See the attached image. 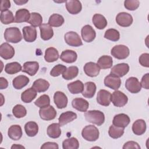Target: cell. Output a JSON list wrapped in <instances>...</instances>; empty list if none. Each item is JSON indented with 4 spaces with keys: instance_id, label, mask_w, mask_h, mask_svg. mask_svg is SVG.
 <instances>
[{
    "instance_id": "cell-1",
    "label": "cell",
    "mask_w": 149,
    "mask_h": 149,
    "mask_svg": "<svg viewBox=\"0 0 149 149\" xmlns=\"http://www.w3.org/2000/svg\"><path fill=\"white\" fill-rule=\"evenodd\" d=\"M86 120L97 126L102 125L105 121L104 113L98 110H91L85 112Z\"/></svg>"
},
{
    "instance_id": "cell-2",
    "label": "cell",
    "mask_w": 149,
    "mask_h": 149,
    "mask_svg": "<svg viewBox=\"0 0 149 149\" xmlns=\"http://www.w3.org/2000/svg\"><path fill=\"white\" fill-rule=\"evenodd\" d=\"M4 38L7 42L17 43L22 40V36L17 27H9L5 30Z\"/></svg>"
},
{
    "instance_id": "cell-3",
    "label": "cell",
    "mask_w": 149,
    "mask_h": 149,
    "mask_svg": "<svg viewBox=\"0 0 149 149\" xmlns=\"http://www.w3.org/2000/svg\"><path fill=\"white\" fill-rule=\"evenodd\" d=\"M99 130L94 125H89L85 126L81 132L83 138L88 141H95L99 137Z\"/></svg>"
},
{
    "instance_id": "cell-4",
    "label": "cell",
    "mask_w": 149,
    "mask_h": 149,
    "mask_svg": "<svg viewBox=\"0 0 149 149\" xmlns=\"http://www.w3.org/2000/svg\"><path fill=\"white\" fill-rule=\"evenodd\" d=\"M112 56L118 59H124L128 57L130 54L129 48L124 45H116L114 46L111 51Z\"/></svg>"
},
{
    "instance_id": "cell-5",
    "label": "cell",
    "mask_w": 149,
    "mask_h": 149,
    "mask_svg": "<svg viewBox=\"0 0 149 149\" xmlns=\"http://www.w3.org/2000/svg\"><path fill=\"white\" fill-rule=\"evenodd\" d=\"M111 101L114 106L116 107H122L127 104L128 98L127 95L122 91L115 90L111 95Z\"/></svg>"
},
{
    "instance_id": "cell-6",
    "label": "cell",
    "mask_w": 149,
    "mask_h": 149,
    "mask_svg": "<svg viewBox=\"0 0 149 149\" xmlns=\"http://www.w3.org/2000/svg\"><path fill=\"white\" fill-rule=\"evenodd\" d=\"M64 39L66 43L72 47H79L83 45L79 35L74 31L67 32L65 34Z\"/></svg>"
},
{
    "instance_id": "cell-7",
    "label": "cell",
    "mask_w": 149,
    "mask_h": 149,
    "mask_svg": "<svg viewBox=\"0 0 149 149\" xmlns=\"http://www.w3.org/2000/svg\"><path fill=\"white\" fill-rule=\"evenodd\" d=\"M39 115L41 119L42 120H51L55 118L56 111L52 106L48 105L40 108L39 110Z\"/></svg>"
},
{
    "instance_id": "cell-8",
    "label": "cell",
    "mask_w": 149,
    "mask_h": 149,
    "mask_svg": "<svg viewBox=\"0 0 149 149\" xmlns=\"http://www.w3.org/2000/svg\"><path fill=\"white\" fill-rule=\"evenodd\" d=\"M126 88L131 93L136 94L140 91L141 86L138 79L135 77L128 78L125 82Z\"/></svg>"
},
{
    "instance_id": "cell-9",
    "label": "cell",
    "mask_w": 149,
    "mask_h": 149,
    "mask_svg": "<svg viewBox=\"0 0 149 149\" xmlns=\"http://www.w3.org/2000/svg\"><path fill=\"white\" fill-rule=\"evenodd\" d=\"M116 23L122 27H129L133 23V17L128 13L122 12L119 13L116 16Z\"/></svg>"
},
{
    "instance_id": "cell-10",
    "label": "cell",
    "mask_w": 149,
    "mask_h": 149,
    "mask_svg": "<svg viewBox=\"0 0 149 149\" xmlns=\"http://www.w3.org/2000/svg\"><path fill=\"white\" fill-rule=\"evenodd\" d=\"M129 70V65L126 63H121L113 66L111 70L110 74L118 77H122L126 75Z\"/></svg>"
},
{
    "instance_id": "cell-11",
    "label": "cell",
    "mask_w": 149,
    "mask_h": 149,
    "mask_svg": "<svg viewBox=\"0 0 149 149\" xmlns=\"http://www.w3.org/2000/svg\"><path fill=\"white\" fill-rule=\"evenodd\" d=\"M81 35L85 42H91L95 39L96 33L94 29L90 25H85L81 30Z\"/></svg>"
},
{
    "instance_id": "cell-12",
    "label": "cell",
    "mask_w": 149,
    "mask_h": 149,
    "mask_svg": "<svg viewBox=\"0 0 149 149\" xmlns=\"http://www.w3.org/2000/svg\"><path fill=\"white\" fill-rule=\"evenodd\" d=\"M104 83L106 87L117 90L121 85V80L119 77L109 74L105 77Z\"/></svg>"
},
{
    "instance_id": "cell-13",
    "label": "cell",
    "mask_w": 149,
    "mask_h": 149,
    "mask_svg": "<svg viewBox=\"0 0 149 149\" xmlns=\"http://www.w3.org/2000/svg\"><path fill=\"white\" fill-rule=\"evenodd\" d=\"M15 49L8 42H4L0 46V56L4 59H9L13 57Z\"/></svg>"
},
{
    "instance_id": "cell-14",
    "label": "cell",
    "mask_w": 149,
    "mask_h": 149,
    "mask_svg": "<svg viewBox=\"0 0 149 149\" xmlns=\"http://www.w3.org/2000/svg\"><path fill=\"white\" fill-rule=\"evenodd\" d=\"M130 122L129 116L125 113H119L116 115L112 120L114 126L125 128L127 126Z\"/></svg>"
},
{
    "instance_id": "cell-15",
    "label": "cell",
    "mask_w": 149,
    "mask_h": 149,
    "mask_svg": "<svg viewBox=\"0 0 149 149\" xmlns=\"http://www.w3.org/2000/svg\"><path fill=\"white\" fill-rule=\"evenodd\" d=\"M111 93L107 90L102 89L100 90L97 93V101L99 104L102 106L107 107L111 103Z\"/></svg>"
},
{
    "instance_id": "cell-16",
    "label": "cell",
    "mask_w": 149,
    "mask_h": 149,
    "mask_svg": "<svg viewBox=\"0 0 149 149\" xmlns=\"http://www.w3.org/2000/svg\"><path fill=\"white\" fill-rule=\"evenodd\" d=\"M83 69L86 74L91 77L97 76L100 72V68L98 65L93 62L86 63L84 66Z\"/></svg>"
},
{
    "instance_id": "cell-17",
    "label": "cell",
    "mask_w": 149,
    "mask_h": 149,
    "mask_svg": "<svg viewBox=\"0 0 149 149\" xmlns=\"http://www.w3.org/2000/svg\"><path fill=\"white\" fill-rule=\"evenodd\" d=\"M54 101L56 107L63 109L66 107L68 104V98L65 94L62 91H56L54 95Z\"/></svg>"
},
{
    "instance_id": "cell-18",
    "label": "cell",
    "mask_w": 149,
    "mask_h": 149,
    "mask_svg": "<svg viewBox=\"0 0 149 149\" xmlns=\"http://www.w3.org/2000/svg\"><path fill=\"white\" fill-rule=\"evenodd\" d=\"M24 40L28 42H34L37 38V30L34 27L25 26L23 28Z\"/></svg>"
},
{
    "instance_id": "cell-19",
    "label": "cell",
    "mask_w": 149,
    "mask_h": 149,
    "mask_svg": "<svg viewBox=\"0 0 149 149\" xmlns=\"http://www.w3.org/2000/svg\"><path fill=\"white\" fill-rule=\"evenodd\" d=\"M66 8L69 13L72 15H76L81 10L82 5L79 1L69 0L66 1Z\"/></svg>"
},
{
    "instance_id": "cell-20",
    "label": "cell",
    "mask_w": 149,
    "mask_h": 149,
    "mask_svg": "<svg viewBox=\"0 0 149 149\" xmlns=\"http://www.w3.org/2000/svg\"><path fill=\"white\" fill-rule=\"evenodd\" d=\"M73 108L80 112H86L89 107L88 102L82 98H76L72 101Z\"/></svg>"
},
{
    "instance_id": "cell-21",
    "label": "cell",
    "mask_w": 149,
    "mask_h": 149,
    "mask_svg": "<svg viewBox=\"0 0 149 149\" xmlns=\"http://www.w3.org/2000/svg\"><path fill=\"white\" fill-rule=\"evenodd\" d=\"M77 118V114L72 111H66L61 114L58 118L59 124L61 126L72 122Z\"/></svg>"
},
{
    "instance_id": "cell-22",
    "label": "cell",
    "mask_w": 149,
    "mask_h": 149,
    "mask_svg": "<svg viewBox=\"0 0 149 149\" xmlns=\"http://www.w3.org/2000/svg\"><path fill=\"white\" fill-rule=\"evenodd\" d=\"M39 69V63L37 62H26L23 64L22 72L32 76L36 74Z\"/></svg>"
},
{
    "instance_id": "cell-23",
    "label": "cell",
    "mask_w": 149,
    "mask_h": 149,
    "mask_svg": "<svg viewBox=\"0 0 149 149\" xmlns=\"http://www.w3.org/2000/svg\"><path fill=\"white\" fill-rule=\"evenodd\" d=\"M60 58L64 62L71 63L74 62L76 61L77 58V53L73 50L66 49L62 51L61 54Z\"/></svg>"
},
{
    "instance_id": "cell-24",
    "label": "cell",
    "mask_w": 149,
    "mask_h": 149,
    "mask_svg": "<svg viewBox=\"0 0 149 149\" xmlns=\"http://www.w3.org/2000/svg\"><path fill=\"white\" fill-rule=\"evenodd\" d=\"M146 127V123L144 120L137 119L132 125V131L134 134L140 136L145 133Z\"/></svg>"
},
{
    "instance_id": "cell-25",
    "label": "cell",
    "mask_w": 149,
    "mask_h": 149,
    "mask_svg": "<svg viewBox=\"0 0 149 149\" xmlns=\"http://www.w3.org/2000/svg\"><path fill=\"white\" fill-rule=\"evenodd\" d=\"M96 85L94 82L88 81L84 85L82 95L85 98H91L94 95L96 91Z\"/></svg>"
},
{
    "instance_id": "cell-26",
    "label": "cell",
    "mask_w": 149,
    "mask_h": 149,
    "mask_svg": "<svg viewBox=\"0 0 149 149\" xmlns=\"http://www.w3.org/2000/svg\"><path fill=\"white\" fill-rule=\"evenodd\" d=\"M41 38L43 40H50L54 36V31L52 27L48 24H42L40 26Z\"/></svg>"
},
{
    "instance_id": "cell-27",
    "label": "cell",
    "mask_w": 149,
    "mask_h": 149,
    "mask_svg": "<svg viewBox=\"0 0 149 149\" xmlns=\"http://www.w3.org/2000/svg\"><path fill=\"white\" fill-rule=\"evenodd\" d=\"M22 130L18 125H12L8 129V135L13 140H19L22 136Z\"/></svg>"
},
{
    "instance_id": "cell-28",
    "label": "cell",
    "mask_w": 149,
    "mask_h": 149,
    "mask_svg": "<svg viewBox=\"0 0 149 149\" xmlns=\"http://www.w3.org/2000/svg\"><path fill=\"white\" fill-rule=\"evenodd\" d=\"M49 87V83L48 81L42 79H38L34 81L31 87L37 92L42 93L46 91L48 89Z\"/></svg>"
},
{
    "instance_id": "cell-29",
    "label": "cell",
    "mask_w": 149,
    "mask_h": 149,
    "mask_svg": "<svg viewBox=\"0 0 149 149\" xmlns=\"http://www.w3.org/2000/svg\"><path fill=\"white\" fill-rule=\"evenodd\" d=\"M92 22L95 27L99 30L104 29L108 24L106 18L103 15L98 13H96L93 16Z\"/></svg>"
},
{
    "instance_id": "cell-30",
    "label": "cell",
    "mask_w": 149,
    "mask_h": 149,
    "mask_svg": "<svg viewBox=\"0 0 149 149\" xmlns=\"http://www.w3.org/2000/svg\"><path fill=\"white\" fill-rule=\"evenodd\" d=\"M59 123H53L49 125L47 130L48 136L52 139H56L60 137L61 134V130Z\"/></svg>"
},
{
    "instance_id": "cell-31",
    "label": "cell",
    "mask_w": 149,
    "mask_h": 149,
    "mask_svg": "<svg viewBox=\"0 0 149 149\" xmlns=\"http://www.w3.org/2000/svg\"><path fill=\"white\" fill-rule=\"evenodd\" d=\"M30 13L29 11L26 9H20L17 10L15 13V20L16 23H22L27 22L29 20Z\"/></svg>"
},
{
    "instance_id": "cell-32",
    "label": "cell",
    "mask_w": 149,
    "mask_h": 149,
    "mask_svg": "<svg viewBox=\"0 0 149 149\" xmlns=\"http://www.w3.org/2000/svg\"><path fill=\"white\" fill-rule=\"evenodd\" d=\"M29 79L24 75H19L16 77L12 81V84L15 88L20 90L25 87L29 83Z\"/></svg>"
},
{
    "instance_id": "cell-33",
    "label": "cell",
    "mask_w": 149,
    "mask_h": 149,
    "mask_svg": "<svg viewBox=\"0 0 149 149\" xmlns=\"http://www.w3.org/2000/svg\"><path fill=\"white\" fill-rule=\"evenodd\" d=\"M59 58L58 50L54 47L48 48L45 51L44 59L48 62H54Z\"/></svg>"
},
{
    "instance_id": "cell-34",
    "label": "cell",
    "mask_w": 149,
    "mask_h": 149,
    "mask_svg": "<svg viewBox=\"0 0 149 149\" xmlns=\"http://www.w3.org/2000/svg\"><path fill=\"white\" fill-rule=\"evenodd\" d=\"M37 96V91L32 87L29 88L21 94V100L24 103L31 102Z\"/></svg>"
},
{
    "instance_id": "cell-35",
    "label": "cell",
    "mask_w": 149,
    "mask_h": 149,
    "mask_svg": "<svg viewBox=\"0 0 149 149\" xmlns=\"http://www.w3.org/2000/svg\"><path fill=\"white\" fill-rule=\"evenodd\" d=\"M24 130L28 136L34 137L38 133V126L36 122L30 121L25 124Z\"/></svg>"
},
{
    "instance_id": "cell-36",
    "label": "cell",
    "mask_w": 149,
    "mask_h": 149,
    "mask_svg": "<svg viewBox=\"0 0 149 149\" xmlns=\"http://www.w3.org/2000/svg\"><path fill=\"white\" fill-rule=\"evenodd\" d=\"M100 69H106L111 68L113 64V60L111 56L108 55L101 56L97 61V63Z\"/></svg>"
},
{
    "instance_id": "cell-37",
    "label": "cell",
    "mask_w": 149,
    "mask_h": 149,
    "mask_svg": "<svg viewBox=\"0 0 149 149\" xmlns=\"http://www.w3.org/2000/svg\"><path fill=\"white\" fill-rule=\"evenodd\" d=\"M84 88V84L80 80H76L68 84V88L70 93L73 94L82 93Z\"/></svg>"
},
{
    "instance_id": "cell-38",
    "label": "cell",
    "mask_w": 149,
    "mask_h": 149,
    "mask_svg": "<svg viewBox=\"0 0 149 149\" xmlns=\"http://www.w3.org/2000/svg\"><path fill=\"white\" fill-rule=\"evenodd\" d=\"M64 18L63 17L57 13L52 14L49 18L48 24L51 27H60L64 23Z\"/></svg>"
},
{
    "instance_id": "cell-39",
    "label": "cell",
    "mask_w": 149,
    "mask_h": 149,
    "mask_svg": "<svg viewBox=\"0 0 149 149\" xmlns=\"http://www.w3.org/2000/svg\"><path fill=\"white\" fill-rule=\"evenodd\" d=\"M79 73V69L77 66H72L66 68L62 74V77L67 80H72L75 78Z\"/></svg>"
},
{
    "instance_id": "cell-40",
    "label": "cell",
    "mask_w": 149,
    "mask_h": 149,
    "mask_svg": "<svg viewBox=\"0 0 149 149\" xmlns=\"http://www.w3.org/2000/svg\"><path fill=\"white\" fill-rule=\"evenodd\" d=\"M22 70L21 65L17 62L8 63L5 65V71L9 74H14Z\"/></svg>"
},
{
    "instance_id": "cell-41",
    "label": "cell",
    "mask_w": 149,
    "mask_h": 149,
    "mask_svg": "<svg viewBox=\"0 0 149 149\" xmlns=\"http://www.w3.org/2000/svg\"><path fill=\"white\" fill-rule=\"evenodd\" d=\"M79 147V143L75 137L66 139L62 142V148L63 149H77Z\"/></svg>"
},
{
    "instance_id": "cell-42",
    "label": "cell",
    "mask_w": 149,
    "mask_h": 149,
    "mask_svg": "<svg viewBox=\"0 0 149 149\" xmlns=\"http://www.w3.org/2000/svg\"><path fill=\"white\" fill-rule=\"evenodd\" d=\"M42 16L36 12H33L30 13V16L27 23L30 24L33 27L40 26L42 24Z\"/></svg>"
},
{
    "instance_id": "cell-43",
    "label": "cell",
    "mask_w": 149,
    "mask_h": 149,
    "mask_svg": "<svg viewBox=\"0 0 149 149\" xmlns=\"http://www.w3.org/2000/svg\"><path fill=\"white\" fill-rule=\"evenodd\" d=\"M15 17L13 13L9 10H7L1 13V22L4 24H9L15 22Z\"/></svg>"
},
{
    "instance_id": "cell-44",
    "label": "cell",
    "mask_w": 149,
    "mask_h": 149,
    "mask_svg": "<svg viewBox=\"0 0 149 149\" xmlns=\"http://www.w3.org/2000/svg\"><path fill=\"white\" fill-rule=\"evenodd\" d=\"M124 133V128L111 125L108 130L109 136L112 139H118L122 136Z\"/></svg>"
},
{
    "instance_id": "cell-45",
    "label": "cell",
    "mask_w": 149,
    "mask_h": 149,
    "mask_svg": "<svg viewBox=\"0 0 149 149\" xmlns=\"http://www.w3.org/2000/svg\"><path fill=\"white\" fill-rule=\"evenodd\" d=\"M104 38L112 41H117L120 38L119 32L114 29H109L106 30Z\"/></svg>"
},
{
    "instance_id": "cell-46",
    "label": "cell",
    "mask_w": 149,
    "mask_h": 149,
    "mask_svg": "<svg viewBox=\"0 0 149 149\" xmlns=\"http://www.w3.org/2000/svg\"><path fill=\"white\" fill-rule=\"evenodd\" d=\"M12 113L16 118H21L26 115L27 111L23 105L21 104H17L13 108Z\"/></svg>"
},
{
    "instance_id": "cell-47",
    "label": "cell",
    "mask_w": 149,
    "mask_h": 149,
    "mask_svg": "<svg viewBox=\"0 0 149 149\" xmlns=\"http://www.w3.org/2000/svg\"><path fill=\"white\" fill-rule=\"evenodd\" d=\"M50 98L47 94H43L38 98L34 102V104L38 107L41 108L49 105Z\"/></svg>"
},
{
    "instance_id": "cell-48",
    "label": "cell",
    "mask_w": 149,
    "mask_h": 149,
    "mask_svg": "<svg viewBox=\"0 0 149 149\" xmlns=\"http://www.w3.org/2000/svg\"><path fill=\"white\" fill-rule=\"evenodd\" d=\"M66 67L65 65L58 64L55 66L50 72V75L53 77H57L61 74H62L66 70Z\"/></svg>"
},
{
    "instance_id": "cell-49",
    "label": "cell",
    "mask_w": 149,
    "mask_h": 149,
    "mask_svg": "<svg viewBox=\"0 0 149 149\" xmlns=\"http://www.w3.org/2000/svg\"><path fill=\"white\" fill-rule=\"evenodd\" d=\"M140 5V2L137 0H126L124 2V6L126 9L129 10L137 9Z\"/></svg>"
},
{
    "instance_id": "cell-50",
    "label": "cell",
    "mask_w": 149,
    "mask_h": 149,
    "mask_svg": "<svg viewBox=\"0 0 149 149\" xmlns=\"http://www.w3.org/2000/svg\"><path fill=\"white\" fill-rule=\"evenodd\" d=\"M140 64L144 67H149V54L148 53L142 54L139 59Z\"/></svg>"
},
{
    "instance_id": "cell-51",
    "label": "cell",
    "mask_w": 149,
    "mask_h": 149,
    "mask_svg": "<svg viewBox=\"0 0 149 149\" xmlns=\"http://www.w3.org/2000/svg\"><path fill=\"white\" fill-rule=\"evenodd\" d=\"M141 86L145 89H149V73H147L144 74L141 80Z\"/></svg>"
},
{
    "instance_id": "cell-52",
    "label": "cell",
    "mask_w": 149,
    "mask_h": 149,
    "mask_svg": "<svg viewBox=\"0 0 149 149\" xmlns=\"http://www.w3.org/2000/svg\"><path fill=\"white\" fill-rule=\"evenodd\" d=\"M123 149L126 148H137L140 149V146L139 145V144L137 142L133 141H129L126 143H125L123 146Z\"/></svg>"
},
{
    "instance_id": "cell-53",
    "label": "cell",
    "mask_w": 149,
    "mask_h": 149,
    "mask_svg": "<svg viewBox=\"0 0 149 149\" xmlns=\"http://www.w3.org/2000/svg\"><path fill=\"white\" fill-rule=\"evenodd\" d=\"M59 148L58 145L57 143L54 142H47L44 143L41 147V148H56L58 149Z\"/></svg>"
},
{
    "instance_id": "cell-54",
    "label": "cell",
    "mask_w": 149,
    "mask_h": 149,
    "mask_svg": "<svg viewBox=\"0 0 149 149\" xmlns=\"http://www.w3.org/2000/svg\"><path fill=\"white\" fill-rule=\"evenodd\" d=\"M10 7V2L8 0H2L1 4V12L7 10Z\"/></svg>"
},
{
    "instance_id": "cell-55",
    "label": "cell",
    "mask_w": 149,
    "mask_h": 149,
    "mask_svg": "<svg viewBox=\"0 0 149 149\" xmlns=\"http://www.w3.org/2000/svg\"><path fill=\"white\" fill-rule=\"evenodd\" d=\"M8 86V82L7 80L3 77H0V89L2 90V89L6 88Z\"/></svg>"
},
{
    "instance_id": "cell-56",
    "label": "cell",
    "mask_w": 149,
    "mask_h": 149,
    "mask_svg": "<svg viewBox=\"0 0 149 149\" xmlns=\"http://www.w3.org/2000/svg\"><path fill=\"white\" fill-rule=\"evenodd\" d=\"M14 2L18 5H23L24 3H27L28 1H21V0H19V1H14Z\"/></svg>"
},
{
    "instance_id": "cell-57",
    "label": "cell",
    "mask_w": 149,
    "mask_h": 149,
    "mask_svg": "<svg viewBox=\"0 0 149 149\" xmlns=\"http://www.w3.org/2000/svg\"><path fill=\"white\" fill-rule=\"evenodd\" d=\"M24 148V147L22 146H20V145H16V144H13L12 147L11 148Z\"/></svg>"
}]
</instances>
